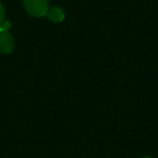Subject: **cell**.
<instances>
[{
  "label": "cell",
  "mask_w": 158,
  "mask_h": 158,
  "mask_svg": "<svg viewBox=\"0 0 158 158\" xmlns=\"http://www.w3.org/2000/svg\"><path fill=\"white\" fill-rule=\"evenodd\" d=\"M142 158H151V157H142Z\"/></svg>",
  "instance_id": "obj_5"
},
{
  "label": "cell",
  "mask_w": 158,
  "mask_h": 158,
  "mask_svg": "<svg viewBox=\"0 0 158 158\" xmlns=\"http://www.w3.org/2000/svg\"><path fill=\"white\" fill-rule=\"evenodd\" d=\"M15 47V38L10 31H0V53H11Z\"/></svg>",
  "instance_id": "obj_2"
},
{
  "label": "cell",
  "mask_w": 158,
  "mask_h": 158,
  "mask_svg": "<svg viewBox=\"0 0 158 158\" xmlns=\"http://www.w3.org/2000/svg\"><path fill=\"white\" fill-rule=\"evenodd\" d=\"M47 19L51 21V22H54V23H58V22H62L65 17V12L64 10L58 6V5H54V6H49L47 14H46Z\"/></svg>",
  "instance_id": "obj_3"
},
{
  "label": "cell",
  "mask_w": 158,
  "mask_h": 158,
  "mask_svg": "<svg viewBox=\"0 0 158 158\" xmlns=\"http://www.w3.org/2000/svg\"><path fill=\"white\" fill-rule=\"evenodd\" d=\"M26 12L33 17L46 16L49 9V0H22Z\"/></svg>",
  "instance_id": "obj_1"
},
{
  "label": "cell",
  "mask_w": 158,
  "mask_h": 158,
  "mask_svg": "<svg viewBox=\"0 0 158 158\" xmlns=\"http://www.w3.org/2000/svg\"><path fill=\"white\" fill-rule=\"evenodd\" d=\"M6 19H5V9H4V6H2V4H1V1H0V25L5 21Z\"/></svg>",
  "instance_id": "obj_4"
}]
</instances>
